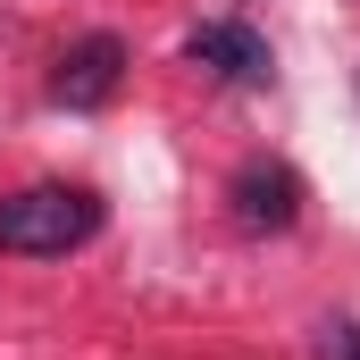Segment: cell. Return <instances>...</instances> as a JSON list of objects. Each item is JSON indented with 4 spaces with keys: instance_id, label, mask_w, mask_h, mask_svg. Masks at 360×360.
Instances as JSON below:
<instances>
[{
    "instance_id": "6da1fadb",
    "label": "cell",
    "mask_w": 360,
    "mask_h": 360,
    "mask_svg": "<svg viewBox=\"0 0 360 360\" xmlns=\"http://www.w3.org/2000/svg\"><path fill=\"white\" fill-rule=\"evenodd\" d=\"M101 235V193L92 184H25L0 201V252L17 260H59Z\"/></svg>"
},
{
    "instance_id": "7a4b0ae2",
    "label": "cell",
    "mask_w": 360,
    "mask_h": 360,
    "mask_svg": "<svg viewBox=\"0 0 360 360\" xmlns=\"http://www.w3.org/2000/svg\"><path fill=\"white\" fill-rule=\"evenodd\" d=\"M117 76H126V42H117V34H84V42L59 51L51 101H59V109H101V101L117 92Z\"/></svg>"
},
{
    "instance_id": "3957f363",
    "label": "cell",
    "mask_w": 360,
    "mask_h": 360,
    "mask_svg": "<svg viewBox=\"0 0 360 360\" xmlns=\"http://www.w3.org/2000/svg\"><path fill=\"white\" fill-rule=\"evenodd\" d=\"M235 218H243L252 235L293 226V218H302V176H293L285 160H252V168H235Z\"/></svg>"
},
{
    "instance_id": "277c9868",
    "label": "cell",
    "mask_w": 360,
    "mask_h": 360,
    "mask_svg": "<svg viewBox=\"0 0 360 360\" xmlns=\"http://www.w3.org/2000/svg\"><path fill=\"white\" fill-rule=\"evenodd\" d=\"M184 59H193V68H210V76H226V84H260V76H269V42H260L252 25H235V17L193 25Z\"/></svg>"
},
{
    "instance_id": "5b68a950",
    "label": "cell",
    "mask_w": 360,
    "mask_h": 360,
    "mask_svg": "<svg viewBox=\"0 0 360 360\" xmlns=\"http://www.w3.org/2000/svg\"><path fill=\"white\" fill-rule=\"evenodd\" d=\"M319 335H327V360H360V327L352 319H327Z\"/></svg>"
}]
</instances>
